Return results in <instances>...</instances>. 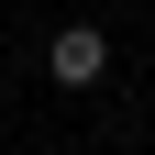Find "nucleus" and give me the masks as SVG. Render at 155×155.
I'll use <instances>...</instances> for the list:
<instances>
[{"label":"nucleus","mask_w":155,"mask_h":155,"mask_svg":"<svg viewBox=\"0 0 155 155\" xmlns=\"http://www.w3.org/2000/svg\"><path fill=\"white\" fill-rule=\"evenodd\" d=\"M45 78H55V89H100V78H111V33H100V22L45 33Z\"/></svg>","instance_id":"f257e3e1"}]
</instances>
